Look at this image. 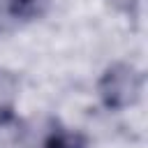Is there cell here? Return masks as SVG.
<instances>
[{
  "label": "cell",
  "mask_w": 148,
  "mask_h": 148,
  "mask_svg": "<svg viewBox=\"0 0 148 148\" xmlns=\"http://www.w3.org/2000/svg\"><path fill=\"white\" fill-rule=\"evenodd\" d=\"M141 92H143V74L130 62L109 65L97 81L99 102L109 111H123L127 106H134Z\"/></svg>",
  "instance_id": "1"
},
{
  "label": "cell",
  "mask_w": 148,
  "mask_h": 148,
  "mask_svg": "<svg viewBox=\"0 0 148 148\" xmlns=\"http://www.w3.org/2000/svg\"><path fill=\"white\" fill-rule=\"evenodd\" d=\"M109 2H113L116 7H120V9H125V12H130V2H132V0H109Z\"/></svg>",
  "instance_id": "5"
},
{
  "label": "cell",
  "mask_w": 148,
  "mask_h": 148,
  "mask_svg": "<svg viewBox=\"0 0 148 148\" xmlns=\"http://www.w3.org/2000/svg\"><path fill=\"white\" fill-rule=\"evenodd\" d=\"M42 148H88V136L81 134V132H76V130L56 125L44 136Z\"/></svg>",
  "instance_id": "3"
},
{
  "label": "cell",
  "mask_w": 148,
  "mask_h": 148,
  "mask_svg": "<svg viewBox=\"0 0 148 148\" xmlns=\"http://www.w3.org/2000/svg\"><path fill=\"white\" fill-rule=\"evenodd\" d=\"M5 23H7V14H5V9H2V5H0V32L5 30Z\"/></svg>",
  "instance_id": "6"
},
{
  "label": "cell",
  "mask_w": 148,
  "mask_h": 148,
  "mask_svg": "<svg viewBox=\"0 0 148 148\" xmlns=\"http://www.w3.org/2000/svg\"><path fill=\"white\" fill-rule=\"evenodd\" d=\"M7 18L14 21H32L39 18L46 9V0H0Z\"/></svg>",
  "instance_id": "4"
},
{
  "label": "cell",
  "mask_w": 148,
  "mask_h": 148,
  "mask_svg": "<svg viewBox=\"0 0 148 148\" xmlns=\"http://www.w3.org/2000/svg\"><path fill=\"white\" fill-rule=\"evenodd\" d=\"M18 99V79L12 69L0 67V125L14 118V106Z\"/></svg>",
  "instance_id": "2"
}]
</instances>
